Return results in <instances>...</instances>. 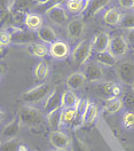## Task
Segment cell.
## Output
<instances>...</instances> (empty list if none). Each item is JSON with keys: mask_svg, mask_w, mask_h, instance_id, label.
I'll list each match as a JSON object with an SVG mask.
<instances>
[{"mask_svg": "<svg viewBox=\"0 0 134 151\" xmlns=\"http://www.w3.org/2000/svg\"><path fill=\"white\" fill-rule=\"evenodd\" d=\"M99 113V109L96 106V104L94 103H89L87 106L86 111L83 116V119H81V124H91L95 120L96 116Z\"/></svg>", "mask_w": 134, "mask_h": 151, "instance_id": "26", "label": "cell"}, {"mask_svg": "<svg viewBox=\"0 0 134 151\" xmlns=\"http://www.w3.org/2000/svg\"><path fill=\"white\" fill-rule=\"evenodd\" d=\"M118 4L124 9H133L134 0H118Z\"/></svg>", "mask_w": 134, "mask_h": 151, "instance_id": "38", "label": "cell"}, {"mask_svg": "<svg viewBox=\"0 0 134 151\" xmlns=\"http://www.w3.org/2000/svg\"><path fill=\"white\" fill-rule=\"evenodd\" d=\"M50 91V86L48 84H40V85L36 86L33 88H31L29 91H27L25 93H23L21 99L27 102V103L30 104H35V103H39L41 102L47 94Z\"/></svg>", "mask_w": 134, "mask_h": 151, "instance_id": "3", "label": "cell"}, {"mask_svg": "<svg viewBox=\"0 0 134 151\" xmlns=\"http://www.w3.org/2000/svg\"><path fill=\"white\" fill-rule=\"evenodd\" d=\"M30 8V2L28 0H15L12 1L9 5L8 9L12 13H16V12H22V13H27V10Z\"/></svg>", "mask_w": 134, "mask_h": 151, "instance_id": "30", "label": "cell"}, {"mask_svg": "<svg viewBox=\"0 0 134 151\" xmlns=\"http://www.w3.org/2000/svg\"><path fill=\"white\" fill-rule=\"evenodd\" d=\"M30 50L33 56L38 57V58H44L49 53V47H47L44 42H33L30 47Z\"/></svg>", "mask_w": 134, "mask_h": 151, "instance_id": "24", "label": "cell"}, {"mask_svg": "<svg viewBox=\"0 0 134 151\" xmlns=\"http://www.w3.org/2000/svg\"><path fill=\"white\" fill-rule=\"evenodd\" d=\"M122 19V14L117 7L108 8L103 14V21L107 25H119V22Z\"/></svg>", "mask_w": 134, "mask_h": 151, "instance_id": "20", "label": "cell"}, {"mask_svg": "<svg viewBox=\"0 0 134 151\" xmlns=\"http://www.w3.org/2000/svg\"><path fill=\"white\" fill-rule=\"evenodd\" d=\"M73 1H87V0H73Z\"/></svg>", "mask_w": 134, "mask_h": 151, "instance_id": "44", "label": "cell"}, {"mask_svg": "<svg viewBox=\"0 0 134 151\" xmlns=\"http://www.w3.org/2000/svg\"><path fill=\"white\" fill-rule=\"evenodd\" d=\"M119 27L122 29H127V30L134 28V12L133 13H125L122 15Z\"/></svg>", "mask_w": 134, "mask_h": 151, "instance_id": "33", "label": "cell"}, {"mask_svg": "<svg viewBox=\"0 0 134 151\" xmlns=\"http://www.w3.org/2000/svg\"><path fill=\"white\" fill-rule=\"evenodd\" d=\"M46 16L50 19L53 23L58 24V25H62L68 21V14L66 9L63 8V6H61L60 4L50 7L49 9L46 12Z\"/></svg>", "mask_w": 134, "mask_h": 151, "instance_id": "8", "label": "cell"}, {"mask_svg": "<svg viewBox=\"0 0 134 151\" xmlns=\"http://www.w3.org/2000/svg\"><path fill=\"white\" fill-rule=\"evenodd\" d=\"M62 111H63V108H60L54 111L46 113V122L48 126L50 127V129L58 131L62 126Z\"/></svg>", "mask_w": 134, "mask_h": 151, "instance_id": "18", "label": "cell"}, {"mask_svg": "<svg viewBox=\"0 0 134 151\" xmlns=\"http://www.w3.org/2000/svg\"><path fill=\"white\" fill-rule=\"evenodd\" d=\"M87 81L86 77L84 75V72H75L72 75H70L67 79V86L68 89H72L76 91L78 88L83 87Z\"/></svg>", "mask_w": 134, "mask_h": 151, "instance_id": "19", "label": "cell"}, {"mask_svg": "<svg viewBox=\"0 0 134 151\" xmlns=\"http://www.w3.org/2000/svg\"><path fill=\"white\" fill-rule=\"evenodd\" d=\"M116 73L118 79L126 86L134 85V61H123L117 64Z\"/></svg>", "mask_w": 134, "mask_h": 151, "instance_id": "4", "label": "cell"}, {"mask_svg": "<svg viewBox=\"0 0 134 151\" xmlns=\"http://www.w3.org/2000/svg\"><path fill=\"white\" fill-rule=\"evenodd\" d=\"M125 39H126V41L128 42V45L134 46V28L133 29H128V30L126 31Z\"/></svg>", "mask_w": 134, "mask_h": 151, "instance_id": "39", "label": "cell"}, {"mask_svg": "<svg viewBox=\"0 0 134 151\" xmlns=\"http://www.w3.org/2000/svg\"><path fill=\"white\" fill-rule=\"evenodd\" d=\"M123 100H120L119 97H116V99H112L110 101H108V104L105 105L104 108V112L107 114H115L117 113L122 108H123Z\"/></svg>", "mask_w": 134, "mask_h": 151, "instance_id": "27", "label": "cell"}, {"mask_svg": "<svg viewBox=\"0 0 134 151\" xmlns=\"http://www.w3.org/2000/svg\"><path fill=\"white\" fill-rule=\"evenodd\" d=\"M35 1H36L37 6H43V5H46V4H48L50 0H35Z\"/></svg>", "mask_w": 134, "mask_h": 151, "instance_id": "41", "label": "cell"}, {"mask_svg": "<svg viewBox=\"0 0 134 151\" xmlns=\"http://www.w3.org/2000/svg\"><path fill=\"white\" fill-rule=\"evenodd\" d=\"M94 50L93 41L89 40H83L77 45L75 49L71 53V60L72 63L76 66H80L85 64L89 56L92 55V52Z\"/></svg>", "mask_w": 134, "mask_h": 151, "instance_id": "1", "label": "cell"}, {"mask_svg": "<svg viewBox=\"0 0 134 151\" xmlns=\"http://www.w3.org/2000/svg\"><path fill=\"white\" fill-rule=\"evenodd\" d=\"M52 151H71V149H54Z\"/></svg>", "mask_w": 134, "mask_h": 151, "instance_id": "43", "label": "cell"}, {"mask_svg": "<svg viewBox=\"0 0 134 151\" xmlns=\"http://www.w3.org/2000/svg\"><path fill=\"white\" fill-rule=\"evenodd\" d=\"M76 122V108H67L62 111V126H71Z\"/></svg>", "mask_w": 134, "mask_h": 151, "instance_id": "28", "label": "cell"}, {"mask_svg": "<svg viewBox=\"0 0 134 151\" xmlns=\"http://www.w3.org/2000/svg\"><path fill=\"white\" fill-rule=\"evenodd\" d=\"M115 83L109 81V83H101L99 85L94 87V93L96 96H99L100 99H103L105 101H110L112 99H116L114 96V87H115Z\"/></svg>", "mask_w": 134, "mask_h": 151, "instance_id": "13", "label": "cell"}, {"mask_svg": "<svg viewBox=\"0 0 134 151\" xmlns=\"http://www.w3.org/2000/svg\"><path fill=\"white\" fill-rule=\"evenodd\" d=\"M37 38L39 40H41L44 44H48V45H52L53 42H55L58 40V35L56 32L54 31V29L50 28V27H41L38 31L36 32Z\"/></svg>", "mask_w": 134, "mask_h": 151, "instance_id": "15", "label": "cell"}, {"mask_svg": "<svg viewBox=\"0 0 134 151\" xmlns=\"http://www.w3.org/2000/svg\"><path fill=\"white\" fill-rule=\"evenodd\" d=\"M85 30V24L80 19H71L70 22H68L67 24V33L68 37L70 38L72 41L79 40Z\"/></svg>", "mask_w": 134, "mask_h": 151, "instance_id": "9", "label": "cell"}, {"mask_svg": "<svg viewBox=\"0 0 134 151\" xmlns=\"http://www.w3.org/2000/svg\"><path fill=\"white\" fill-rule=\"evenodd\" d=\"M48 139L54 149H69V147H71L70 137L63 132L52 131L49 133Z\"/></svg>", "mask_w": 134, "mask_h": 151, "instance_id": "7", "label": "cell"}, {"mask_svg": "<svg viewBox=\"0 0 134 151\" xmlns=\"http://www.w3.org/2000/svg\"><path fill=\"white\" fill-rule=\"evenodd\" d=\"M86 7V1H73V0H67V10L72 14H81L84 13Z\"/></svg>", "mask_w": 134, "mask_h": 151, "instance_id": "25", "label": "cell"}, {"mask_svg": "<svg viewBox=\"0 0 134 151\" xmlns=\"http://www.w3.org/2000/svg\"><path fill=\"white\" fill-rule=\"evenodd\" d=\"M71 151H89V148L78 137H73L71 140Z\"/></svg>", "mask_w": 134, "mask_h": 151, "instance_id": "34", "label": "cell"}, {"mask_svg": "<svg viewBox=\"0 0 134 151\" xmlns=\"http://www.w3.org/2000/svg\"><path fill=\"white\" fill-rule=\"evenodd\" d=\"M95 61L100 65H104L108 68H111V66H115L118 64V58L114 56L109 50L96 53Z\"/></svg>", "mask_w": 134, "mask_h": 151, "instance_id": "21", "label": "cell"}, {"mask_svg": "<svg viewBox=\"0 0 134 151\" xmlns=\"http://www.w3.org/2000/svg\"><path fill=\"white\" fill-rule=\"evenodd\" d=\"M13 0H1V10L8 9L9 5L12 4Z\"/></svg>", "mask_w": 134, "mask_h": 151, "instance_id": "40", "label": "cell"}, {"mask_svg": "<svg viewBox=\"0 0 134 151\" xmlns=\"http://www.w3.org/2000/svg\"><path fill=\"white\" fill-rule=\"evenodd\" d=\"M62 108V94H60L56 89L48 96L44 104V113H48L56 109Z\"/></svg>", "mask_w": 134, "mask_h": 151, "instance_id": "14", "label": "cell"}, {"mask_svg": "<svg viewBox=\"0 0 134 151\" xmlns=\"http://www.w3.org/2000/svg\"><path fill=\"white\" fill-rule=\"evenodd\" d=\"M19 126H21V123H19V118H15L9 124H7L2 128V131H1V139H2V141L16 137L17 133L19 132Z\"/></svg>", "mask_w": 134, "mask_h": 151, "instance_id": "16", "label": "cell"}, {"mask_svg": "<svg viewBox=\"0 0 134 151\" xmlns=\"http://www.w3.org/2000/svg\"><path fill=\"white\" fill-rule=\"evenodd\" d=\"M48 72H49V68H48L47 63H45L44 61L39 62L38 64L35 66V70H33V75L36 77V79H38V80L46 79Z\"/></svg>", "mask_w": 134, "mask_h": 151, "instance_id": "29", "label": "cell"}, {"mask_svg": "<svg viewBox=\"0 0 134 151\" xmlns=\"http://www.w3.org/2000/svg\"><path fill=\"white\" fill-rule=\"evenodd\" d=\"M110 36L108 32H100L96 35L94 40H93V47L96 53H101L108 50L109 45H110Z\"/></svg>", "mask_w": 134, "mask_h": 151, "instance_id": "17", "label": "cell"}, {"mask_svg": "<svg viewBox=\"0 0 134 151\" xmlns=\"http://www.w3.org/2000/svg\"><path fill=\"white\" fill-rule=\"evenodd\" d=\"M17 118H19L21 125L28 126V127H33V126H37L43 122V113L33 106L24 105L19 109Z\"/></svg>", "mask_w": 134, "mask_h": 151, "instance_id": "2", "label": "cell"}, {"mask_svg": "<svg viewBox=\"0 0 134 151\" xmlns=\"http://www.w3.org/2000/svg\"><path fill=\"white\" fill-rule=\"evenodd\" d=\"M88 104H89L88 100H86V99H79L78 103H77V105L75 106V108H76V122L78 124H81L83 116H84V113L86 111Z\"/></svg>", "mask_w": 134, "mask_h": 151, "instance_id": "32", "label": "cell"}, {"mask_svg": "<svg viewBox=\"0 0 134 151\" xmlns=\"http://www.w3.org/2000/svg\"><path fill=\"white\" fill-rule=\"evenodd\" d=\"M49 54L53 58L56 60H64L70 54V48L69 45L64 41L56 40L52 45H49Z\"/></svg>", "mask_w": 134, "mask_h": 151, "instance_id": "10", "label": "cell"}, {"mask_svg": "<svg viewBox=\"0 0 134 151\" xmlns=\"http://www.w3.org/2000/svg\"><path fill=\"white\" fill-rule=\"evenodd\" d=\"M123 105L127 111H134V93H127L124 95Z\"/></svg>", "mask_w": 134, "mask_h": 151, "instance_id": "36", "label": "cell"}, {"mask_svg": "<svg viewBox=\"0 0 134 151\" xmlns=\"http://www.w3.org/2000/svg\"><path fill=\"white\" fill-rule=\"evenodd\" d=\"M108 50L117 58H120L126 55L128 50V42L126 41L125 37L122 36H115L110 39V45Z\"/></svg>", "mask_w": 134, "mask_h": 151, "instance_id": "5", "label": "cell"}, {"mask_svg": "<svg viewBox=\"0 0 134 151\" xmlns=\"http://www.w3.org/2000/svg\"><path fill=\"white\" fill-rule=\"evenodd\" d=\"M21 147V141L17 137L9 139L6 141H2L0 151H19Z\"/></svg>", "mask_w": 134, "mask_h": 151, "instance_id": "31", "label": "cell"}, {"mask_svg": "<svg viewBox=\"0 0 134 151\" xmlns=\"http://www.w3.org/2000/svg\"><path fill=\"white\" fill-rule=\"evenodd\" d=\"M123 125L127 129L134 128V111H126L123 116Z\"/></svg>", "mask_w": 134, "mask_h": 151, "instance_id": "35", "label": "cell"}, {"mask_svg": "<svg viewBox=\"0 0 134 151\" xmlns=\"http://www.w3.org/2000/svg\"><path fill=\"white\" fill-rule=\"evenodd\" d=\"M79 101L78 96L72 89H67L62 93V108H75Z\"/></svg>", "mask_w": 134, "mask_h": 151, "instance_id": "23", "label": "cell"}, {"mask_svg": "<svg viewBox=\"0 0 134 151\" xmlns=\"http://www.w3.org/2000/svg\"><path fill=\"white\" fill-rule=\"evenodd\" d=\"M84 75L87 81H97L103 77V71L97 62H89L84 68Z\"/></svg>", "mask_w": 134, "mask_h": 151, "instance_id": "12", "label": "cell"}, {"mask_svg": "<svg viewBox=\"0 0 134 151\" xmlns=\"http://www.w3.org/2000/svg\"><path fill=\"white\" fill-rule=\"evenodd\" d=\"M10 31L12 33V44H19V45H25V44H33L35 39L37 37V35H35L33 32H31V30L25 31L24 29L21 28H14Z\"/></svg>", "mask_w": 134, "mask_h": 151, "instance_id": "6", "label": "cell"}, {"mask_svg": "<svg viewBox=\"0 0 134 151\" xmlns=\"http://www.w3.org/2000/svg\"><path fill=\"white\" fill-rule=\"evenodd\" d=\"M111 0H87L83 15L85 17H92L101 9H103L105 6H108Z\"/></svg>", "mask_w": 134, "mask_h": 151, "instance_id": "11", "label": "cell"}, {"mask_svg": "<svg viewBox=\"0 0 134 151\" xmlns=\"http://www.w3.org/2000/svg\"><path fill=\"white\" fill-rule=\"evenodd\" d=\"M0 44L1 47H7L9 44H12V33L7 29H2L1 30V35H0Z\"/></svg>", "mask_w": 134, "mask_h": 151, "instance_id": "37", "label": "cell"}, {"mask_svg": "<svg viewBox=\"0 0 134 151\" xmlns=\"http://www.w3.org/2000/svg\"><path fill=\"white\" fill-rule=\"evenodd\" d=\"M24 24L29 30L37 32L39 29L43 27V19L36 13H27Z\"/></svg>", "mask_w": 134, "mask_h": 151, "instance_id": "22", "label": "cell"}, {"mask_svg": "<svg viewBox=\"0 0 134 151\" xmlns=\"http://www.w3.org/2000/svg\"><path fill=\"white\" fill-rule=\"evenodd\" d=\"M133 10H134V7H133Z\"/></svg>", "mask_w": 134, "mask_h": 151, "instance_id": "45", "label": "cell"}, {"mask_svg": "<svg viewBox=\"0 0 134 151\" xmlns=\"http://www.w3.org/2000/svg\"><path fill=\"white\" fill-rule=\"evenodd\" d=\"M19 151H28V148L21 144V147H19Z\"/></svg>", "mask_w": 134, "mask_h": 151, "instance_id": "42", "label": "cell"}]
</instances>
